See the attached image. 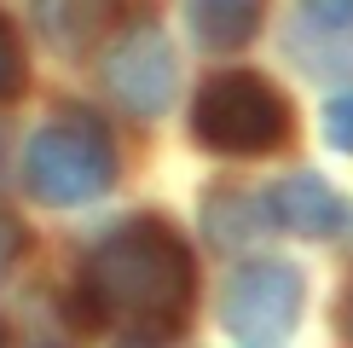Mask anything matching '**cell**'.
Here are the masks:
<instances>
[{
  "instance_id": "cell-1",
  "label": "cell",
  "mask_w": 353,
  "mask_h": 348,
  "mask_svg": "<svg viewBox=\"0 0 353 348\" xmlns=\"http://www.w3.org/2000/svg\"><path fill=\"white\" fill-rule=\"evenodd\" d=\"M81 296L110 325L174 331L191 308V250L163 221H128L87 255Z\"/></svg>"
},
{
  "instance_id": "cell-2",
  "label": "cell",
  "mask_w": 353,
  "mask_h": 348,
  "mask_svg": "<svg viewBox=\"0 0 353 348\" xmlns=\"http://www.w3.org/2000/svg\"><path fill=\"white\" fill-rule=\"evenodd\" d=\"M23 180L52 209H76V203H93L99 192H110L116 145L105 122L87 110H64L58 122H47L23 151Z\"/></svg>"
},
{
  "instance_id": "cell-3",
  "label": "cell",
  "mask_w": 353,
  "mask_h": 348,
  "mask_svg": "<svg viewBox=\"0 0 353 348\" xmlns=\"http://www.w3.org/2000/svg\"><path fill=\"white\" fill-rule=\"evenodd\" d=\"M191 128L209 151L226 157H261L272 145L290 139V105L272 81L249 76V70H226L197 93V110H191Z\"/></svg>"
},
{
  "instance_id": "cell-4",
  "label": "cell",
  "mask_w": 353,
  "mask_h": 348,
  "mask_svg": "<svg viewBox=\"0 0 353 348\" xmlns=\"http://www.w3.org/2000/svg\"><path fill=\"white\" fill-rule=\"evenodd\" d=\"M220 319L238 337H284L301 319V273L284 261H249L232 273L226 296H220Z\"/></svg>"
},
{
  "instance_id": "cell-5",
  "label": "cell",
  "mask_w": 353,
  "mask_h": 348,
  "mask_svg": "<svg viewBox=\"0 0 353 348\" xmlns=\"http://www.w3.org/2000/svg\"><path fill=\"white\" fill-rule=\"evenodd\" d=\"M105 87L116 93L122 110L163 116L174 87H180V64H174V47H168L163 29H151V23L128 29V35L105 52Z\"/></svg>"
},
{
  "instance_id": "cell-6",
  "label": "cell",
  "mask_w": 353,
  "mask_h": 348,
  "mask_svg": "<svg viewBox=\"0 0 353 348\" xmlns=\"http://www.w3.org/2000/svg\"><path fill=\"white\" fill-rule=\"evenodd\" d=\"M267 209H272L278 226L301 232V238H330V232L342 226V215H347L342 197H336L319 174H290V180H278L272 197H267Z\"/></svg>"
},
{
  "instance_id": "cell-7",
  "label": "cell",
  "mask_w": 353,
  "mask_h": 348,
  "mask_svg": "<svg viewBox=\"0 0 353 348\" xmlns=\"http://www.w3.org/2000/svg\"><path fill=\"white\" fill-rule=\"evenodd\" d=\"M116 0H35V29L52 52H87L110 29Z\"/></svg>"
},
{
  "instance_id": "cell-8",
  "label": "cell",
  "mask_w": 353,
  "mask_h": 348,
  "mask_svg": "<svg viewBox=\"0 0 353 348\" xmlns=\"http://www.w3.org/2000/svg\"><path fill=\"white\" fill-rule=\"evenodd\" d=\"M185 18L209 52H232L261 29V0H185Z\"/></svg>"
},
{
  "instance_id": "cell-9",
  "label": "cell",
  "mask_w": 353,
  "mask_h": 348,
  "mask_svg": "<svg viewBox=\"0 0 353 348\" xmlns=\"http://www.w3.org/2000/svg\"><path fill=\"white\" fill-rule=\"evenodd\" d=\"M261 221H272L267 203H249V197H214V203H209V232H214V244H243V238H255Z\"/></svg>"
},
{
  "instance_id": "cell-10",
  "label": "cell",
  "mask_w": 353,
  "mask_h": 348,
  "mask_svg": "<svg viewBox=\"0 0 353 348\" xmlns=\"http://www.w3.org/2000/svg\"><path fill=\"white\" fill-rule=\"evenodd\" d=\"M301 23L319 35H347L353 29V0H301Z\"/></svg>"
},
{
  "instance_id": "cell-11",
  "label": "cell",
  "mask_w": 353,
  "mask_h": 348,
  "mask_svg": "<svg viewBox=\"0 0 353 348\" xmlns=\"http://www.w3.org/2000/svg\"><path fill=\"white\" fill-rule=\"evenodd\" d=\"M18 87H23V47L12 35V23L0 18V99H18Z\"/></svg>"
},
{
  "instance_id": "cell-12",
  "label": "cell",
  "mask_w": 353,
  "mask_h": 348,
  "mask_svg": "<svg viewBox=\"0 0 353 348\" xmlns=\"http://www.w3.org/2000/svg\"><path fill=\"white\" fill-rule=\"evenodd\" d=\"M325 139L336 145V151H353V93H342V99L325 105Z\"/></svg>"
},
{
  "instance_id": "cell-13",
  "label": "cell",
  "mask_w": 353,
  "mask_h": 348,
  "mask_svg": "<svg viewBox=\"0 0 353 348\" xmlns=\"http://www.w3.org/2000/svg\"><path fill=\"white\" fill-rule=\"evenodd\" d=\"M18 255H23V226L12 221V215H0V273H6Z\"/></svg>"
},
{
  "instance_id": "cell-14",
  "label": "cell",
  "mask_w": 353,
  "mask_h": 348,
  "mask_svg": "<svg viewBox=\"0 0 353 348\" xmlns=\"http://www.w3.org/2000/svg\"><path fill=\"white\" fill-rule=\"evenodd\" d=\"M342 342L353 348V290H347V302H342Z\"/></svg>"
},
{
  "instance_id": "cell-15",
  "label": "cell",
  "mask_w": 353,
  "mask_h": 348,
  "mask_svg": "<svg viewBox=\"0 0 353 348\" xmlns=\"http://www.w3.org/2000/svg\"><path fill=\"white\" fill-rule=\"evenodd\" d=\"M0 348H6V331H0Z\"/></svg>"
}]
</instances>
